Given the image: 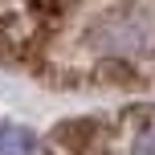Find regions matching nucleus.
Returning a JSON list of instances; mask_svg holds the SVG:
<instances>
[{
  "label": "nucleus",
  "mask_w": 155,
  "mask_h": 155,
  "mask_svg": "<svg viewBox=\"0 0 155 155\" xmlns=\"http://www.w3.org/2000/svg\"><path fill=\"white\" fill-rule=\"evenodd\" d=\"M37 151V135L29 127L0 123V155H33Z\"/></svg>",
  "instance_id": "nucleus-1"
}]
</instances>
